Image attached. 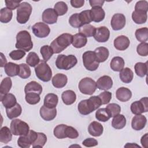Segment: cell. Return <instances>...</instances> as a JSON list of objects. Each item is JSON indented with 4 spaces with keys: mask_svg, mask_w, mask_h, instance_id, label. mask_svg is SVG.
Here are the masks:
<instances>
[{
    "mask_svg": "<svg viewBox=\"0 0 148 148\" xmlns=\"http://www.w3.org/2000/svg\"><path fill=\"white\" fill-rule=\"evenodd\" d=\"M130 44V39L124 35L119 36L114 40V46L118 50L123 51L126 50L129 47Z\"/></svg>",
    "mask_w": 148,
    "mask_h": 148,
    "instance_id": "ac0fdd59",
    "label": "cell"
},
{
    "mask_svg": "<svg viewBox=\"0 0 148 148\" xmlns=\"http://www.w3.org/2000/svg\"><path fill=\"white\" fill-rule=\"evenodd\" d=\"M31 145V141L27 134L20 136L17 140V145L20 147L29 148Z\"/></svg>",
    "mask_w": 148,
    "mask_h": 148,
    "instance_id": "f907efd6",
    "label": "cell"
},
{
    "mask_svg": "<svg viewBox=\"0 0 148 148\" xmlns=\"http://www.w3.org/2000/svg\"><path fill=\"white\" fill-rule=\"evenodd\" d=\"M61 98L63 102L66 105L73 104L76 99V95L75 92L71 90L64 91L61 95Z\"/></svg>",
    "mask_w": 148,
    "mask_h": 148,
    "instance_id": "484cf974",
    "label": "cell"
},
{
    "mask_svg": "<svg viewBox=\"0 0 148 148\" xmlns=\"http://www.w3.org/2000/svg\"><path fill=\"white\" fill-rule=\"evenodd\" d=\"M93 36L94 39L98 42H106L109 38L110 31L106 27H99L96 28L95 34Z\"/></svg>",
    "mask_w": 148,
    "mask_h": 148,
    "instance_id": "4fadbf2b",
    "label": "cell"
},
{
    "mask_svg": "<svg viewBox=\"0 0 148 148\" xmlns=\"http://www.w3.org/2000/svg\"><path fill=\"white\" fill-rule=\"evenodd\" d=\"M1 67L5 66V65L7 64V60L2 53H1Z\"/></svg>",
    "mask_w": 148,
    "mask_h": 148,
    "instance_id": "03108f58",
    "label": "cell"
},
{
    "mask_svg": "<svg viewBox=\"0 0 148 148\" xmlns=\"http://www.w3.org/2000/svg\"><path fill=\"white\" fill-rule=\"evenodd\" d=\"M13 12L12 10L7 8H3L0 11V21L3 23H9L12 18Z\"/></svg>",
    "mask_w": 148,
    "mask_h": 148,
    "instance_id": "f35d334b",
    "label": "cell"
},
{
    "mask_svg": "<svg viewBox=\"0 0 148 148\" xmlns=\"http://www.w3.org/2000/svg\"><path fill=\"white\" fill-rule=\"evenodd\" d=\"M4 70L8 76L9 77H14L18 75L20 72V65L17 64L9 62L4 66Z\"/></svg>",
    "mask_w": 148,
    "mask_h": 148,
    "instance_id": "cb8c5ba5",
    "label": "cell"
},
{
    "mask_svg": "<svg viewBox=\"0 0 148 148\" xmlns=\"http://www.w3.org/2000/svg\"><path fill=\"white\" fill-rule=\"evenodd\" d=\"M40 61L38 55L35 52H29L26 58L27 64L32 67L36 66Z\"/></svg>",
    "mask_w": 148,
    "mask_h": 148,
    "instance_id": "b9f144b4",
    "label": "cell"
},
{
    "mask_svg": "<svg viewBox=\"0 0 148 148\" xmlns=\"http://www.w3.org/2000/svg\"><path fill=\"white\" fill-rule=\"evenodd\" d=\"M25 99L28 103L30 105H35L40 101V97L39 94L30 92L25 94Z\"/></svg>",
    "mask_w": 148,
    "mask_h": 148,
    "instance_id": "ee69618b",
    "label": "cell"
},
{
    "mask_svg": "<svg viewBox=\"0 0 148 148\" xmlns=\"http://www.w3.org/2000/svg\"><path fill=\"white\" fill-rule=\"evenodd\" d=\"M101 105L98 96H92L88 99L82 100L78 104L77 109L80 114L87 115L97 110Z\"/></svg>",
    "mask_w": 148,
    "mask_h": 148,
    "instance_id": "6da1fadb",
    "label": "cell"
},
{
    "mask_svg": "<svg viewBox=\"0 0 148 148\" xmlns=\"http://www.w3.org/2000/svg\"><path fill=\"white\" fill-rule=\"evenodd\" d=\"M87 42V38L83 34L80 33H77L73 35V40L72 44L77 49L82 48L86 46Z\"/></svg>",
    "mask_w": 148,
    "mask_h": 148,
    "instance_id": "4316f807",
    "label": "cell"
},
{
    "mask_svg": "<svg viewBox=\"0 0 148 148\" xmlns=\"http://www.w3.org/2000/svg\"><path fill=\"white\" fill-rule=\"evenodd\" d=\"M95 27L91 24H85L82 26L79 29V33L83 34L87 37H91L94 36L95 32Z\"/></svg>",
    "mask_w": 148,
    "mask_h": 148,
    "instance_id": "8d00e7d4",
    "label": "cell"
},
{
    "mask_svg": "<svg viewBox=\"0 0 148 148\" xmlns=\"http://www.w3.org/2000/svg\"><path fill=\"white\" fill-rule=\"evenodd\" d=\"M138 54L140 56H147L148 55V43L143 42L139 44L136 47Z\"/></svg>",
    "mask_w": 148,
    "mask_h": 148,
    "instance_id": "11a10c76",
    "label": "cell"
},
{
    "mask_svg": "<svg viewBox=\"0 0 148 148\" xmlns=\"http://www.w3.org/2000/svg\"><path fill=\"white\" fill-rule=\"evenodd\" d=\"M136 74L139 77H144L147 73V62L136 63L134 66Z\"/></svg>",
    "mask_w": 148,
    "mask_h": 148,
    "instance_id": "74e56055",
    "label": "cell"
},
{
    "mask_svg": "<svg viewBox=\"0 0 148 148\" xmlns=\"http://www.w3.org/2000/svg\"><path fill=\"white\" fill-rule=\"evenodd\" d=\"M77 62L76 57L72 54L66 56L60 54L56 60V65L59 69L69 70L74 67Z\"/></svg>",
    "mask_w": 148,
    "mask_h": 148,
    "instance_id": "277c9868",
    "label": "cell"
},
{
    "mask_svg": "<svg viewBox=\"0 0 148 148\" xmlns=\"http://www.w3.org/2000/svg\"><path fill=\"white\" fill-rule=\"evenodd\" d=\"M20 65V72L18 74V76L23 79H25L28 78L31 74V69L28 64H21Z\"/></svg>",
    "mask_w": 148,
    "mask_h": 148,
    "instance_id": "bcb514c9",
    "label": "cell"
},
{
    "mask_svg": "<svg viewBox=\"0 0 148 148\" xmlns=\"http://www.w3.org/2000/svg\"><path fill=\"white\" fill-rule=\"evenodd\" d=\"M58 102L57 95L53 93L47 94L44 99V105L49 108H54L56 107Z\"/></svg>",
    "mask_w": 148,
    "mask_h": 148,
    "instance_id": "83f0119b",
    "label": "cell"
},
{
    "mask_svg": "<svg viewBox=\"0 0 148 148\" xmlns=\"http://www.w3.org/2000/svg\"><path fill=\"white\" fill-rule=\"evenodd\" d=\"M147 135H148L147 133L145 134L143 136H142V137L141 138V139H140V142H141L142 146L145 148H147V145H148V136H147Z\"/></svg>",
    "mask_w": 148,
    "mask_h": 148,
    "instance_id": "e7e4bbea",
    "label": "cell"
},
{
    "mask_svg": "<svg viewBox=\"0 0 148 148\" xmlns=\"http://www.w3.org/2000/svg\"><path fill=\"white\" fill-rule=\"evenodd\" d=\"M135 146L138 147L139 148H140V147L139 146H138V145H137L135 143L134 144L133 143H127V144L125 146V147H135Z\"/></svg>",
    "mask_w": 148,
    "mask_h": 148,
    "instance_id": "003e7915",
    "label": "cell"
},
{
    "mask_svg": "<svg viewBox=\"0 0 148 148\" xmlns=\"http://www.w3.org/2000/svg\"><path fill=\"white\" fill-rule=\"evenodd\" d=\"M58 14L53 8L45 9L42 14V20L43 22L49 24H53L57 21Z\"/></svg>",
    "mask_w": 148,
    "mask_h": 148,
    "instance_id": "5bb4252c",
    "label": "cell"
},
{
    "mask_svg": "<svg viewBox=\"0 0 148 148\" xmlns=\"http://www.w3.org/2000/svg\"><path fill=\"white\" fill-rule=\"evenodd\" d=\"M69 23L73 28H79L83 26L79 16V13H74L71 15L69 18Z\"/></svg>",
    "mask_w": 148,
    "mask_h": 148,
    "instance_id": "f5cc1de1",
    "label": "cell"
},
{
    "mask_svg": "<svg viewBox=\"0 0 148 148\" xmlns=\"http://www.w3.org/2000/svg\"><path fill=\"white\" fill-rule=\"evenodd\" d=\"M40 53L42 54L43 60L46 62H47L54 54L52 48L49 45H44L42 46L40 49Z\"/></svg>",
    "mask_w": 148,
    "mask_h": 148,
    "instance_id": "7bdbcfd3",
    "label": "cell"
},
{
    "mask_svg": "<svg viewBox=\"0 0 148 148\" xmlns=\"http://www.w3.org/2000/svg\"><path fill=\"white\" fill-rule=\"evenodd\" d=\"M125 62L124 59L119 56L113 57L110 62V68L111 69L116 72L121 71L124 66Z\"/></svg>",
    "mask_w": 148,
    "mask_h": 148,
    "instance_id": "1f68e13d",
    "label": "cell"
},
{
    "mask_svg": "<svg viewBox=\"0 0 148 148\" xmlns=\"http://www.w3.org/2000/svg\"><path fill=\"white\" fill-rule=\"evenodd\" d=\"M119 77L123 82L130 83L133 79L134 73L130 68L126 67L120 71Z\"/></svg>",
    "mask_w": 148,
    "mask_h": 148,
    "instance_id": "d6a6232c",
    "label": "cell"
},
{
    "mask_svg": "<svg viewBox=\"0 0 148 148\" xmlns=\"http://www.w3.org/2000/svg\"><path fill=\"white\" fill-rule=\"evenodd\" d=\"M34 34L38 38H43L47 36L50 32L49 27L45 23L38 22L35 23L32 27Z\"/></svg>",
    "mask_w": 148,
    "mask_h": 148,
    "instance_id": "8fae6325",
    "label": "cell"
},
{
    "mask_svg": "<svg viewBox=\"0 0 148 148\" xmlns=\"http://www.w3.org/2000/svg\"><path fill=\"white\" fill-rule=\"evenodd\" d=\"M116 96L118 100L121 102H127L132 97V92L128 88L121 87L119 88L116 92Z\"/></svg>",
    "mask_w": 148,
    "mask_h": 148,
    "instance_id": "d6986e66",
    "label": "cell"
},
{
    "mask_svg": "<svg viewBox=\"0 0 148 148\" xmlns=\"http://www.w3.org/2000/svg\"><path fill=\"white\" fill-rule=\"evenodd\" d=\"M82 144L83 146L88 147H94L98 145V141L92 138H88L84 140L82 142Z\"/></svg>",
    "mask_w": 148,
    "mask_h": 148,
    "instance_id": "91938a15",
    "label": "cell"
},
{
    "mask_svg": "<svg viewBox=\"0 0 148 148\" xmlns=\"http://www.w3.org/2000/svg\"><path fill=\"white\" fill-rule=\"evenodd\" d=\"M10 130L14 135H25L29 131V127L25 121L17 119L11 121Z\"/></svg>",
    "mask_w": 148,
    "mask_h": 148,
    "instance_id": "52a82bcc",
    "label": "cell"
},
{
    "mask_svg": "<svg viewBox=\"0 0 148 148\" xmlns=\"http://www.w3.org/2000/svg\"><path fill=\"white\" fill-rule=\"evenodd\" d=\"M147 119L142 114H138L135 116L131 121L132 128L136 130L139 131L143 129L146 124Z\"/></svg>",
    "mask_w": 148,
    "mask_h": 148,
    "instance_id": "2e32d148",
    "label": "cell"
},
{
    "mask_svg": "<svg viewBox=\"0 0 148 148\" xmlns=\"http://www.w3.org/2000/svg\"><path fill=\"white\" fill-rule=\"evenodd\" d=\"M132 20L138 24H144L146 22L147 18V12L134 10L132 13Z\"/></svg>",
    "mask_w": 148,
    "mask_h": 148,
    "instance_id": "4dcf8cb0",
    "label": "cell"
},
{
    "mask_svg": "<svg viewBox=\"0 0 148 148\" xmlns=\"http://www.w3.org/2000/svg\"><path fill=\"white\" fill-rule=\"evenodd\" d=\"M126 125V118L123 114H119L114 117L112 121V126L116 129L120 130L123 128Z\"/></svg>",
    "mask_w": 148,
    "mask_h": 148,
    "instance_id": "f1b7e54d",
    "label": "cell"
},
{
    "mask_svg": "<svg viewBox=\"0 0 148 148\" xmlns=\"http://www.w3.org/2000/svg\"><path fill=\"white\" fill-rule=\"evenodd\" d=\"M92 21L95 23L102 21L105 17V12L101 7H93L90 10Z\"/></svg>",
    "mask_w": 148,
    "mask_h": 148,
    "instance_id": "ffe728a7",
    "label": "cell"
},
{
    "mask_svg": "<svg viewBox=\"0 0 148 148\" xmlns=\"http://www.w3.org/2000/svg\"><path fill=\"white\" fill-rule=\"evenodd\" d=\"M88 131L93 136H99L103 133V127L101 123L94 121L90 124L88 127Z\"/></svg>",
    "mask_w": 148,
    "mask_h": 148,
    "instance_id": "7402d4cb",
    "label": "cell"
},
{
    "mask_svg": "<svg viewBox=\"0 0 148 148\" xmlns=\"http://www.w3.org/2000/svg\"><path fill=\"white\" fill-rule=\"evenodd\" d=\"M32 10V8L29 3L21 2L17 9V21L21 24H25L29 18Z\"/></svg>",
    "mask_w": 148,
    "mask_h": 148,
    "instance_id": "8992f818",
    "label": "cell"
},
{
    "mask_svg": "<svg viewBox=\"0 0 148 148\" xmlns=\"http://www.w3.org/2000/svg\"><path fill=\"white\" fill-rule=\"evenodd\" d=\"M1 101L5 108H10L17 103L15 96L11 93H8L1 97Z\"/></svg>",
    "mask_w": 148,
    "mask_h": 148,
    "instance_id": "d4e9b609",
    "label": "cell"
},
{
    "mask_svg": "<svg viewBox=\"0 0 148 148\" xmlns=\"http://www.w3.org/2000/svg\"><path fill=\"white\" fill-rule=\"evenodd\" d=\"M40 115L44 120H53L56 117L57 109L56 108H49L43 105L40 109Z\"/></svg>",
    "mask_w": 148,
    "mask_h": 148,
    "instance_id": "e0dca14e",
    "label": "cell"
},
{
    "mask_svg": "<svg viewBox=\"0 0 148 148\" xmlns=\"http://www.w3.org/2000/svg\"><path fill=\"white\" fill-rule=\"evenodd\" d=\"M96 84L97 87L98 89L107 91L112 87L113 80L110 76L108 75H104L100 77L97 80Z\"/></svg>",
    "mask_w": 148,
    "mask_h": 148,
    "instance_id": "9a60e30c",
    "label": "cell"
},
{
    "mask_svg": "<svg viewBox=\"0 0 148 148\" xmlns=\"http://www.w3.org/2000/svg\"><path fill=\"white\" fill-rule=\"evenodd\" d=\"M15 46L17 49L25 51H29L32 49L33 42L31 35L27 31H21L17 34Z\"/></svg>",
    "mask_w": 148,
    "mask_h": 148,
    "instance_id": "3957f363",
    "label": "cell"
},
{
    "mask_svg": "<svg viewBox=\"0 0 148 148\" xmlns=\"http://www.w3.org/2000/svg\"><path fill=\"white\" fill-rule=\"evenodd\" d=\"M6 8L10 9V10H14L19 6L20 4L21 3V1H8L6 0L5 1Z\"/></svg>",
    "mask_w": 148,
    "mask_h": 148,
    "instance_id": "94428289",
    "label": "cell"
},
{
    "mask_svg": "<svg viewBox=\"0 0 148 148\" xmlns=\"http://www.w3.org/2000/svg\"><path fill=\"white\" fill-rule=\"evenodd\" d=\"M83 62L86 69L90 71H94L99 66V62L97 61L94 51H87L82 56Z\"/></svg>",
    "mask_w": 148,
    "mask_h": 148,
    "instance_id": "ba28073f",
    "label": "cell"
},
{
    "mask_svg": "<svg viewBox=\"0 0 148 148\" xmlns=\"http://www.w3.org/2000/svg\"><path fill=\"white\" fill-rule=\"evenodd\" d=\"M79 16L82 24L83 25L89 24L92 21L90 10H86L79 13Z\"/></svg>",
    "mask_w": 148,
    "mask_h": 148,
    "instance_id": "c3c4849f",
    "label": "cell"
},
{
    "mask_svg": "<svg viewBox=\"0 0 148 148\" xmlns=\"http://www.w3.org/2000/svg\"><path fill=\"white\" fill-rule=\"evenodd\" d=\"M67 125L66 124H59L57 125L53 131L54 135L58 139H64L65 138V130Z\"/></svg>",
    "mask_w": 148,
    "mask_h": 148,
    "instance_id": "681fc988",
    "label": "cell"
},
{
    "mask_svg": "<svg viewBox=\"0 0 148 148\" xmlns=\"http://www.w3.org/2000/svg\"><path fill=\"white\" fill-rule=\"evenodd\" d=\"M94 53L97 61L99 62H105L109 57V50L105 47H99L95 49Z\"/></svg>",
    "mask_w": 148,
    "mask_h": 148,
    "instance_id": "603a6c76",
    "label": "cell"
},
{
    "mask_svg": "<svg viewBox=\"0 0 148 148\" xmlns=\"http://www.w3.org/2000/svg\"><path fill=\"white\" fill-rule=\"evenodd\" d=\"M47 142L46 135L42 132H38V136L32 145L33 147H42Z\"/></svg>",
    "mask_w": 148,
    "mask_h": 148,
    "instance_id": "7dc6e473",
    "label": "cell"
},
{
    "mask_svg": "<svg viewBox=\"0 0 148 148\" xmlns=\"http://www.w3.org/2000/svg\"><path fill=\"white\" fill-rule=\"evenodd\" d=\"M106 109L108 110L111 117H114L121 112V107L117 103H112L107 105Z\"/></svg>",
    "mask_w": 148,
    "mask_h": 148,
    "instance_id": "816d5d0a",
    "label": "cell"
},
{
    "mask_svg": "<svg viewBox=\"0 0 148 148\" xmlns=\"http://www.w3.org/2000/svg\"><path fill=\"white\" fill-rule=\"evenodd\" d=\"M12 132L11 130L8 127L5 126L1 128L0 130V142L8 143L12 139Z\"/></svg>",
    "mask_w": 148,
    "mask_h": 148,
    "instance_id": "e575fe53",
    "label": "cell"
},
{
    "mask_svg": "<svg viewBox=\"0 0 148 148\" xmlns=\"http://www.w3.org/2000/svg\"><path fill=\"white\" fill-rule=\"evenodd\" d=\"M24 92L25 94L32 92L38 93L40 95L42 92V87L38 82L35 81H31L25 85L24 88Z\"/></svg>",
    "mask_w": 148,
    "mask_h": 148,
    "instance_id": "f546056e",
    "label": "cell"
},
{
    "mask_svg": "<svg viewBox=\"0 0 148 148\" xmlns=\"http://www.w3.org/2000/svg\"><path fill=\"white\" fill-rule=\"evenodd\" d=\"M135 10L147 12V10H148V2L146 1H138L135 4Z\"/></svg>",
    "mask_w": 148,
    "mask_h": 148,
    "instance_id": "680465c9",
    "label": "cell"
},
{
    "mask_svg": "<svg viewBox=\"0 0 148 148\" xmlns=\"http://www.w3.org/2000/svg\"><path fill=\"white\" fill-rule=\"evenodd\" d=\"M131 111L135 114H141L148 111V99L147 97H143L139 101L134 102L131 105Z\"/></svg>",
    "mask_w": 148,
    "mask_h": 148,
    "instance_id": "30bf717a",
    "label": "cell"
},
{
    "mask_svg": "<svg viewBox=\"0 0 148 148\" xmlns=\"http://www.w3.org/2000/svg\"><path fill=\"white\" fill-rule=\"evenodd\" d=\"M65 135L66 138H69L70 139H76L79 136V132L73 127L66 125L65 130Z\"/></svg>",
    "mask_w": 148,
    "mask_h": 148,
    "instance_id": "db71d44e",
    "label": "cell"
},
{
    "mask_svg": "<svg viewBox=\"0 0 148 148\" xmlns=\"http://www.w3.org/2000/svg\"><path fill=\"white\" fill-rule=\"evenodd\" d=\"M125 22V17L123 14L116 13L112 16L110 24L113 30L119 31L124 27Z\"/></svg>",
    "mask_w": 148,
    "mask_h": 148,
    "instance_id": "7c38bea8",
    "label": "cell"
},
{
    "mask_svg": "<svg viewBox=\"0 0 148 148\" xmlns=\"http://www.w3.org/2000/svg\"><path fill=\"white\" fill-rule=\"evenodd\" d=\"M35 71L36 77L44 82H49L52 76V71L49 65L44 60H40L35 66Z\"/></svg>",
    "mask_w": 148,
    "mask_h": 148,
    "instance_id": "5b68a950",
    "label": "cell"
},
{
    "mask_svg": "<svg viewBox=\"0 0 148 148\" xmlns=\"http://www.w3.org/2000/svg\"><path fill=\"white\" fill-rule=\"evenodd\" d=\"M12 86V82L9 77H5L0 84V94L1 97L8 94Z\"/></svg>",
    "mask_w": 148,
    "mask_h": 148,
    "instance_id": "d590c367",
    "label": "cell"
},
{
    "mask_svg": "<svg viewBox=\"0 0 148 148\" xmlns=\"http://www.w3.org/2000/svg\"><path fill=\"white\" fill-rule=\"evenodd\" d=\"M95 117L100 121L105 122L108 121L112 117L106 108H101L96 111Z\"/></svg>",
    "mask_w": 148,
    "mask_h": 148,
    "instance_id": "ab89813d",
    "label": "cell"
},
{
    "mask_svg": "<svg viewBox=\"0 0 148 148\" xmlns=\"http://www.w3.org/2000/svg\"><path fill=\"white\" fill-rule=\"evenodd\" d=\"M25 56V51L22 50H15L9 53V57L13 60H20Z\"/></svg>",
    "mask_w": 148,
    "mask_h": 148,
    "instance_id": "9f6ffc18",
    "label": "cell"
},
{
    "mask_svg": "<svg viewBox=\"0 0 148 148\" xmlns=\"http://www.w3.org/2000/svg\"><path fill=\"white\" fill-rule=\"evenodd\" d=\"M68 6L66 3L63 1L57 2L54 7V9L58 16H63L68 11Z\"/></svg>",
    "mask_w": 148,
    "mask_h": 148,
    "instance_id": "f6af8a7d",
    "label": "cell"
},
{
    "mask_svg": "<svg viewBox=\"0 0 148 148\" xmlns=\"http://www.w3.org/2000/svg\"><path fill=\"white\" fill-rule=\"evenodd\" d=\"M80 91L86 95H92L96 90V82L90 77H84L82 79L78 85Z\"/></svg>",
    "mask_w": 148,
    "mask_h": 148,
    "instance_id": "9c48e42d",
    "label": "cell"
},
{
    "mask_svg": "<svg viewBox=\"0 0 148 148\" xmlns=\"http://www.w3.org/2000/svg\"><path fill=\"white\" fill-rule=\"evenodd\" d=\"M67 82V76L62 73H57L52 78V84L54 87L57 88H61L65 87Z\"/></svg>",
    "mask_w": 148,
    "mask_h": 148,
    "instance_id": "44dd1931",
    "label": "cell"
},
{
    "mask_svg": "<svg viewBox=\"0 0 148 148\" xmlns=\"http://www.w3.org/2000/svg\"><path fill=\"white\" fill-rule=\"evenodd\" d=\"M73 40V35L68 33H64L53 40L50 46L53 49V53L58 54L65 50L69 46Z\"/></svg>",
    "mask_w": 148,
    "mask_h": 148,
    "instance_id": "7a4b0ae2",
    "label": "cell"
},
{
    "mask_svg": "<svg viewBox=\"0 0 148 148\" xmlns=\"http://www.w3.org/2000/svg\"><path fill=\"white\" fill-rule=\"evenodd\" d=\"M105 1L101 0H90L89 3L90 6L93 7H101L102 8Z\"/></svg>",
    "mask_w": 148,
    "mask_h": 148,
    "instance_id": "be15d7a7",
    "label": "cell"
},
{
    "mask_svg": "<svg viewBox=\"0 0 148 148\" xmlns=\"http://www.w3.org/2000/svg\"><path fill=\"white\" fill-rule=\"evenodd\" d=\"M72 7L75 8H79L84 5V0H71L70 1Z\"/></svg>",
    "mask_w": 148,
    "mask_h": 148,
    "instance_id": "6125c7cd",
    "label": "cell"
},
{
    "mask_svg": "<svg viewBox=\"0 0 148 148\" xmlns=\"http://www.w3.org/2000/svg\"><path fill=\"white\" fill-rule=\"evenodd\" d=\"M22 112V108L19 103H16L14 106L10 108L6 109L7 117L9 119H13L19 116Z\"/></svg>",
    "mask_w": 148,
    "mask_h": 148,
    "instance_id": "836d02e7",
    "label": "cell"
},
{
    "mask_svg": "<svg viewBox=\"0 0 148 148\" xmlns=\"http://www.w3.org/2000/svg\"><path fill=\"white\" fill-rule=\"evenodd\" d=\"M98 96L101 100L102 105L108 103L112 99V93L108 91H105L100 93Z\"/></svg>",
    "mask_w": 148,
    "mask_h": 148,
    "instance_id": "6f0895ef",
    "label": "cell"
},
{
    "mask_svg": "<svg viewBox=\"0 0 148 148\" xmlns=\"http://www.w3.org/2000/svg\"><path fill=\"white\" fill-rule=\"evenodd\" d=\"M136 39L141 43L145 42L148 39V29L147 27H143L137 29L135 31Z\"/></svg>",
    "mask_w": 148,
    "mask_h": 148,
    "instance_id": "60d3db41",
    "label": "cell"
}]
</instances>
